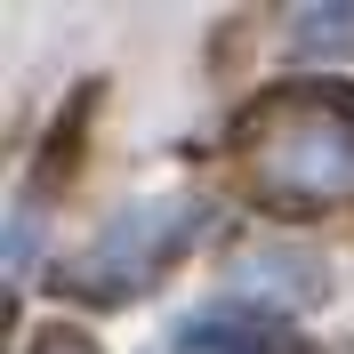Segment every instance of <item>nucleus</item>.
Wrapping results in <instances>:
<instances>
[{"mask_svg":"<svg viewBox=\"0 0 354 354\" xmlns=\"http://www.w3.org/2000/svg\"><path fill=\"white\" fill-rule=\"evenodd\" d=\"M250 169L274 201H354V88H290L250 113Z\"/></svg>","mask_w":354,"mask_h":354,"instance_id":"obj_1","label":"nucleus"},{"mask_svg":"<svg viewBox=\"0 0 354 354\" xmlns=\"http://www.w3.org/2000/svg\"><path fill=\"white\" fill-rule=\"evenodd\" d=\"M185 225H194V209H185V201H129V209H121V218L88 242V258L65 274V290L88 282L97 298H121L137 274H153V266L185 242Z\"/></svg>","mask_w":354,"mask_h":354,"instance_id":"obj_2","label":"nucleus"},{"mask_svg":"<svg viewBox=\"0 0 354 354\" xmlns=\"http://www.w3.org/2000/svg\"><path fill=\"white\" fill-rule=\"evenodd\" d=\"M298 41H306V48L354 41V8H298Z\"/></svg>","mask_w":354,"mask_h":354,"instance_id":"obj_3","label":"nucleus"},{"mask_svg":"<svg viewBox=\"0 0 354 354\" xmlns=\"http://www.w3.org/2000/svg\"><path fill=\"white\" fill-rule=\"evenodd\" d=\"M24 354H97V338H81V330H41Z\"/></svg>","mask_w":354,"mask_h":354,"instance_id":"obj_4","label":"nucleus"}]
</instances>
